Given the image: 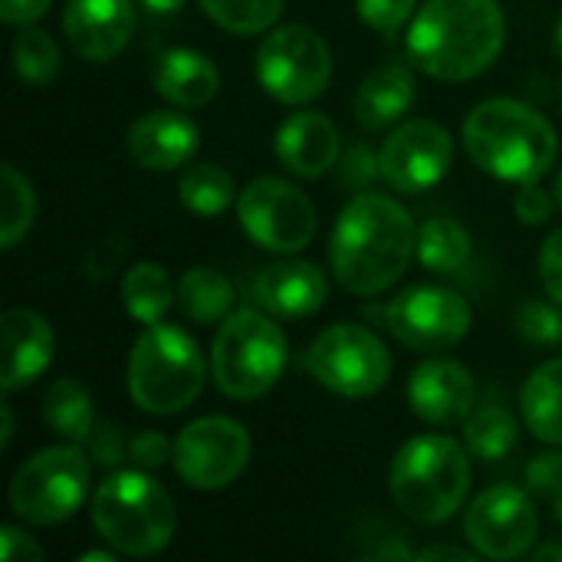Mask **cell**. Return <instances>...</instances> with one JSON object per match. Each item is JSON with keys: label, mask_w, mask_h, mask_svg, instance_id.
I'll return each instance as SVG.
<instances>
[{"label": "cell", "mask_w": 562, "mask_h": 562, "mask_svg": "<svg viewBox=\"0 0 562 562\" xmlns=\"http://www.w3.org/2000/svg\"><path fill=\"white\" fill-rule=\"evenodd\" d=\"M418 250L412 214L389 194L362 191L336 217L329 260L342 290L352 296H379L408 270Z\"/></svg>", "instance_id": "1"}, {"label": "cell", "mask_w": 562, "mask_h": 562, "mask_svg": "<svg viewBox=\"0 0 562 562\" xmlns=\"http://www.w3.org/2000/svg\"><path fill=\"white\" fill-rule=\"evenodd\" d=\"M501 0H428L408 26L412 63L441 82L481 76L504 49Z\"/></svg>", "instance_id": "2"}, {"label": "cell", "mask_w": 562, "mask_h": 562, "mask_svg": "<svg viewBox=\"0 0 562 562\" xmlns=\"http://www.w3.org/2000/svg\"><path fill=\"white\" fill-rule=\"evenodd\" d=\"M464 148L484 175L527 184L553 168L560 138L550 119L527 102L487 99L464 119Z\"/></svg>", "instance_id": "3"}, {"label": "cell", "mask_w": 562, "mask_h": 562, "mask_svg": "<svg viewBox=\"0 0 562 562\" xmlns=\"http://www.w3.org/2000/svg\"><path fill=\"white\" fill-rule=\"evenodd\" d=\"M471 491V451L448 435H422L402 445L389 468L395 507L418 524L451 520Z\"/></svg>", "instance_id": "4"}, {"label": "cell", "mask_w": 562, "mask_h": 562, "mask_svg": "<svg viewBox=\"0 0 562 562\" xmlns=\"http://www.w3.org/2000/svg\"><path fill=\"white\" fill-rule=\"evenodd\" d=\"M92 527L122 557H158L175 530L171 494L145 471H115L92 494Z\"/></svg>", "instance_id": "5"}, {"label": "cell", "mask_w": 562, "mask_h": 562, "mask_svg": "<svg viewBox=\"0 0 562 562\" xmlns=\"http://www.w3.org/2000/svg\"><path fill=\"white\" fill-rule=\"evenodd\" d=\"M204 379V352L178 326H145L128 352V395L148 415L184 412L201 395Z\"/></svg>", "instance_id": "6"}, {"label": "cell", "mask_w": 562, "mask_h": 562, "mask_svg": "<svg viewBox=\"0 0 562 562\" xmlns=\"http://www.w3.org/2000/svg\"><path fill=\"white\" fill-rule=\"evenodd\" d=\"M290 346L283 329L263 310H234L214 336V385L234 402L263 398L283 375Z\"/></svg>", "instance_id": "7"}, {"label": "cell", "mask_w": 562, "mask_h": 562, "mask_svg": "<svg viewBox=\"0 0 562 562\" xmlns=\"http://www.w3.org/2000/svg\"><path fill=\"white\" fill-rule=\"evenodd\" d=\"M89 454L69 445L43 448L26 458L10 481V507L33 527L69 520L89 494Z\"/></svg>", "instance_id": "8"}, {"label": "cell", "mask_w": 562, "mask_h": 562, "mask_svg": "<svg viewBox=\"0 0 562 562\" xmlns=\"http://www.w3.org/2000/svg\"><path fill=\"white\" fill-rule=\"evenodd\" d=\"M257 79L277 102L306 105L326 92L333 79V53L326 40L303 23L277 26L257 46Z\"/></svg>", "instance_id": "9"}, {"label": "cell", "mask_w": 562, "mask_h": 562, "mask_svg": "<svg viewBox=\"0 0 562 562\" xmlns=\"http://www.w3.org/2000/svg\"><path fill=\"white\" fill-rule=\"evenodd\" d=\"M306 366L323 389L342 398H369L392 375V356L385 342L359 323L326 326L313 339Z\"/></svg>", "instance_id": "10"}, {"label": "cell", "mask_w": 562, "mask_h": 562, "mask_svg": "<svg viewBox=\"0 0 562 562\" xmlns=\"http://www.w3.org/2000/svg\"><path fill=\"white\" fill-rule=\"evenodd\" d=\"M237 221L257 247L273 254L310 247L319 227L313 201L283 178H254L237 194Z\"/></svg>", "instance_id": "11"}, {"label": "cell", "mask_w": 562, "mask_h": 562, "mask_svg": "<svg viewBox=\"0 0 562 562\" xmlns=\"http://www.w3.org/2000/svg\"><path fill=\"white\" fill-rule=\"evenodd\" d=\"M250 461V435L240 422L207 415L181 428L175 438V471L194 491L231 487Z\"/></svg>", "instance_id": "12"}, {"label": "cell", "mask_w": 562, "mask_h": 562, "mask_svg": "<svg viewBox=\"0 0 562 562\" xmlns=\"http://www.w3.org/2000/svg\"><path fill=\"white\" fill-rule=\"evenodd\" d=\"M389 333L415 352L454 349L471 329V306L458 290L418 283L385 306Z\"/></svg>", "instance_id": "13"}, {"label": "cell", "mask_w": 562, "mask_h": 562, "mask_svg": "<svg viewBox=\"0 0 562 562\" xmlns=\"http://www.w3.org/2000/svg\"><path fill=\"white\" fill-rule=\"evenodd\" d=\"M540 530V517L527 491L497 484L474 497L464 517V537L484 560L510 562L530 553Z\"/></svg>", "instance_id": "14"}, {"label": "cell", "mask_w": 562, "mask_h": 562, "mask_svg": "<svg viewBox=\"0 0 562 562\" xmlns=\"http://www.w3.org/2000/svg\"><path fill=\"white\" fill-rule=\"evenodd\" d=\"M451 158H454L451 132L441 122L412 119L402 122L379 151L382 181L398 194H422L448 175Z\"/></svg>", "instance_id": "15"}, {"label": "cell", "mask_w": 562, "mask_h": 562, "mask_svg": "<svg viewBox=\"0 0 562 562\" xmlns=\"http://www.w3.org/2000/svg\"><path fill=\"white\" fill-rule=\"evenodd\" d=\"M474 375L458 359H425L412 369L408 405L422 422L435 428L464 425L474 412Z\"/></svg>", "instance_id": "16"}, {"label": "cell", "mask_w": 562, "mask_h": 562, "mask_svg": "<svg viewBox=\"0 0 562 562\" xmlns=\"http://www.w3.org/2000/svg\"><path fill=\"white\" fill-rule=\"evenodd\" d=\"M135 30L132 0H66L63 33L69 49L86 63L115 59Z\"/></svg>", "instance_id": "17"}, {"label": "cell", "mask_w": 562, "mask_h": 562, "mask_svg": "<svg viewBox=\"0 0 562 562\" xmlns=\"http://www.w3.org/2000/svg\"><path fill=\"white\" fill-rule=\"evenodd\" d=\"M329 296L326 273L306 260H277L254 277V303L277 319H306Z\"/></svg>", "instance_id": "18"}, {"label": "cell", "mask_w": 562, "mask_h": 562, "mask_svg": "<svg viewBox=\"0 0 562 562\" xmlns=\"http://www.w3.org/2000/svg\"><path fill=\"white\" fill-rule=\"evenodd\" d=\"M198 142H201L198 125L171 109L138 115L125 135V148L132 161L145 171H175L188 165L191 155L198 151Z\"/></svg>", "instance_id": "19"}, {"label": "cell", "mask_w": 562, "mask_h": 562, "mask_svg": "<svg viewBox=\"0 0 562 562\" xmlns=\"http://www.w3.org/2000/svg\"><path fill=\"white\" fill-rule=\"evenodd\" d=\"M0 329H3L0 389L10 395L46 372L56 352V336L46 316H40L36 310H23V306L7 310L0 319Z\"/></svg>", "instance_id": "20"}, {"label": "cell", "mask_w": 562, "mask_h": 562, "mask_svg": "<svg viewBox=\"0 0 562 562\" xmlns=\"http://www.w3.org/2000/svg\"><path fill=\"white\" fill-rule=\"evenodd\" d=\"M342 138L329 115L303 109L277 132V158L296 178H319L339 165Z\"/></svg>", "instance_id": "21"}, {"label": "cell", "mask_w": 562, "mask_h": 562, "mask_svg": "<svg viewBox=\"0 0 562 562\" xmlns=\"http://www.w3.org/2000/svg\"><path fill=\"white\" fill-rule=\"evenodd\" d=\"M151 86L161 99H168L178 109H204L217 95L221 76L204 53L175 46L155 59Z\"/></svg>", "instance_id": "22"}, {"label": "cell", "mask_w": 562, "mask_h": 562, "mask_svg": "<svg viewBox=\"0 0 562 562\" xmlns=\"http://www.w3.org/2000/svg\"><path fill=\"white\" fill-rule=\"evenodd\" d=\"M415 105V76L405 63L389 59L375 66L356 89V122L369 132L395 125Z\"/></svg>", "instance_id": "23"}, {"label": "cell", "mask_w": 562, "mask_h": 562, "mask_svg": "<svg viewBox=\"0 0 562 562\" xmlns=\"http://www.w3.org/2000/svg\"><path fill=\"white\" fill-rule=\"evenodd\" d=\"M520 415L533 438L562 448V359H550L530 372L520 389Z\"/></svg>", "instance_id": "24"}, {"label": "cell", "mask_w": 562, "mask_h": 562, "mask_svg": "<svg viewBox=\"0 0 562 562\" xmlns=\"http://www.w3.org/2000/svg\"><path fill=\"white\" fill-rule=\"evenodd\" d=\"M474 254L471 234L464 231L461 221L454 217H428L418 227V250L415 257L422 260L425 270L438 273V277H458L468 270Z\"/></svg>", "instance_id": "25"}, {"label": "cell", "mask_w": 562, "mask_h": 562, "mask_svg": "<svg viewBox=\"0 0 562 562\" xmlns=\"http://www.w3.org/2000/svg\"><path fill=\"white\" fill-rule=\"evenodd\" d=\"M178 306L198 326L224 323L234 313V283L221 270L191 267L178 280Z\"/></svg>", "instance_id": "26"}, {"label": "cell", "mask_w": 562, "mask_h": 562, "mask_svg": "<svg viewBox=\"0 0 562 562\" xmlns=\"http://www.w3.org/2000/svg\"><path fill=\"white\" fill-rule=\"evenodd\" d=\"M43 422L66 441H89L95 428V412L89 389L76 379H56L43 392Z\"/></svg>", "instance_id": "27"}, {"label": "cell", "mask_w": 562, "mask_h": 562, "mask_svg": "<svg viewBox=\"0 0 562 562\" xmlns=\"http://www.w3.org/2000/svg\"><path fill=\"white\" fill-rule=\"evenodd\" d=\"M175 300H178V290L171 286L168 270L158 263H135L122 277V306L142 326L161 323V316L171 310Z\"/></svg>", "instance_id": "28"}, {"label": "cell", "mask_w": 562, "mask_h": 562, "mask_svg": "<svg viewBox=\"0 0 562 562\" xmlns=\"http://www.w3.org/2000/svg\"><path fill=\"white\" fill-rule=\"evenodd\" d=\"M517 438H520L517 418L504 405L474 408L464 422V448L471 451V458L487 464L504 461L517 448Z\"/></svg>", "instance_id": "29"}, {"label": "cell", "mask_w": 562, "mask_h": 562, "mask_svg": "<svg viewBox=\"0 0 562 562\" xmlns=\"http://www.w3.org/2000/svg\"><path fill=\"white\" fill-rule=\"evenodd\" d=\"M178 198L198 217H221L237 201V188L221 165H191L178 178Z\"/></svg>", "instance_id": "30"}, {"label": "cell", "mask_w": 562, "mask_h": 562, "mask_svg": "<svg viewBox=\"0 0 562 562\" xmlns=\"http://www.w3.org/2000/svg\"><path fill=\"white\" fill-rule=\"evenodd\" d=\"M0 181H3V204H0V247L13 250L26 231L33 227L36 217V194L33 184L26 181V175L13 165L0 168Z\"/></svg>", "instance_id": "31"}, {"label": "cell", "mask_w": 562, "mask_h": 562, "mask_svg": "<svg viewBox=\"0 0 562 562\" xmlns=\"http://www.w3.org/2000/svg\"><path fill=\"white\" fill-rule=\"evenodd\" d=\"M198 3L221 30L237 36L263 33L283 13V0H198Z\"/></svg>", "instance_id": "32"}, {"label": "cell", "mask_w": 562, "mask_h": 562, "mask_svg": "<svg viewBox=\"0 0 562 562\" xmlns=\"http://www.w3.org/2000/svg\"><path fill=\"white\" fill-rule=\"evenodd\" d=\"M13 69L20 82L30 86H46L59 72V49L46 30H36L33 23L23 26L13 40Z\"/></svg>", "instance_id": "33"}, {"label": "cell", "mask_w": 562, "mask_h": 562, "mask_svg": "<svg viewBox=\"0 0 562 562\" xmlns=\"http://www.w3.org/2000/svg\"><path fill=\"white\" fill-rule=\"evenodd\" d=\"M514 329L520 339L533 346H560L562 342V303L524 300L514 313Z\"/></svg>", "instance_id": "34"}, {"label": "cell", "mask_w": 562, "mask_h": 562, "mask_svg": "<svg viewBox=\"0 0 562 562\" xmlns=\"http://www.w3.org/2000/svg\"><path fill=\"white\" fill-rule=\"evenodd\" d=\"M418 0H356L359 20L379 36H395L415 13Z\"/></svg>", "instance_id": "35"}, {"label": "cell", "mask_w": 562, "mask_h": 562, "mask_svg": "<svg viewBox=\"0 0 562 562\" xmlns=\"http://www.w3.org/2000/svg\"><path fill=\"white\" fill-rule=\"evenodd\" d=\"M375 178H382V161L379 155L366 145V142H349L339 155V181L362 191L369 188Z\"/></svg>", "instance_id": "36"}, {"label": "cell", "mask_w": 562, "mask_h": 562, "mask_svg": "<svg viewBox=\"0 0 562 562\" xmlns=\"http://www.w3.org/2000/svg\"><path fill=\"white\" fill-rule=\"evenodd\" d=\"M527 491L560 501L562 497V451H543L527 464Z\"/></svg>", "instance_id": "37"}, {"label": "cell", "mask_w": 562, "mask_h": 562, "mask_svg": "<svg viewBox=\"0 0 562 562\" xmlns=\"http://www.w3.org/2000/svg\"><path fill=\"white\" fill-rule=\"evenodd\" d=\"M553 201H557V194L540 188V181H527L514 194V214H517L520 224L540 227V224H547L553 217Z\"/></svg>", "instance_id": "38"}, {"label": "cell", "mask_w": 562, "mask_h": 562, "mask_svg": "<svg viewBox=\"0 0 562 562\" xmlns=\"http://www.w3.org/2000/svg\"><path fill=\"white\" fill-rule=\"evenodd\" d=\"M128 458L142 471H158L175 458V441H168L161 431H138L128 441Z\"/></svg>", "instance_id": "39"}, {"label": "cell", "mask_w": 562, "mask_h": 562, "mask_svg": "<svg viewBox=\"0 0 562 562\" xmlns=\"http://www.w3.org/2000/svg\"><path fill=\"white\" fill-rule=\"evenodd\" d=\"M89 458L99 468H119L128 458V441L115 425H95L89 435Z\"/></svg>", "instance_id": "40"}, {"label": "cell", "mask_w": 562, "mask_h": 562, "mask_svg": "<svg viewBox=\"0 0 562 562\" xmlns=\"http://www.w3.org/2000/svg\"><path fill=\"white\" fill-rule=\"evenodd\" d=\"M540 280L547 296L562 303V227L553 231L540 247Z\"/></svg>", "instance_id": "41"}, {"label": "cell", "mask_w": 562, "mask_h": 562, "mask_svg": "<svg viewBox=\"0 0 562 562\" xmlns=\"http://www.w3.org/2000/svg\"><path fill=\"white\" fill-rule=\"evenodd\" d=\"M0 560L3 562H36L43 560V550L16 527L0 530Z\"/></svg>", "instance_id": "42"}, {"label": "cell", "mask_w": 562, "mask_h": 562, "mask_svg": "<svg viewBox=\"0 0 562 562\" xmlns=\"http://www.w3.org/2000/svg\"><path fill=\"white\" fill-rule=\"evenodd\" d=\"M53 0H0V20L7 26H30L36 23Z\"/></svg>", "instance_id": "43"}, {"label": "cell", "mask_w": 562, "mask_h": 562, "mask_svg": "<svg viewBox=\"0 0 562 562\" xmlns=\"http://www.w3.org/2000/svg\"><path fill=\"white\" fill-rule=\"evenodd\" d=\"M477 553H468V550H458V547H431V550H422V560H454V562H471Z\"/></svg>", "instance_id": "44"}, {"label": "cell", "mask_w": 562, "mask_h": 562, "mask_svg": "<svg viewBox=\"0 0 562 562\" xmlns=\"http://www.w3.org/2000/svg\"><path fill=\"white\" fill-rule=\"evenodd\" d=\"M142 10H148V13H155V16H168V13H175V10H181V3L184 0H135Z\"/></svg>", "instance_id": "45"}, {"label": "cell", "mask_w": 562, "mask_h": 562, "mask_svg": "<svg viewBox=\"0 0 562 562\" xmlns=\"http://www.w3.org/2000/svg\"><path fill=\"white\" fill-rule=\"evenodd\" d=\"M10 438H13V408L3 402V405H0V448H3V451L10 448Z\"/></svg>", "instance_id": "46"}, {"label": "cell", "mask_w": 562, "mask_h": 562, "mask_svg": "<svg viewBox=\"0 0 562 562\" xmlns=\"http://www.w3.org/2000/svg\"><path fill=\"white\" fill-rule=\"evenodd\" d=\"M533 560H537V562L562 560V547H540V550L533 553Z\"/></svg>", "instance_id": "47"}, {"label": "cell", "mask_w": 562, "mask_h": 562, "mask_svg": "<svg viewBox=\"0 0 562 562\" xmlns=\"http://www.w3.org/2000/svg\"><path fill=\"white\" fill-rule=\"evenodd\" d=\"M553 49H557V56L562 59V13L560 20H557V26H553Z\"/></svg>", "instance_id": "48"}, {"label": "cell", "mask_w": 562, "mask_h": 562, "mask_svg": "<svg viewBox=\"0 0 562 562\" xmlns=\"http://www.w3.org/2000/svg\"><path fill=\"white\" fill-rule=\"evenodd\" d=\"M115 560V557H112V553H105V550H99V553H86V557H82V562H112Z\"/></svg>", "instance_id": "49"}, {"label": "cell", "mask_w": 562, "mask_h": 562, "mask_svg": "<svg viewBox=\"0 0 562 562\" xmlns=\"http://www.w3.org/2000/svg\"><path fill=\"white\" fill-rule=\"evenodd\" d=\"M553 194H557V204L562 207V171L557 175V188H553Z\"/></svg>", "instance_id": "50"}, {"label": "cell", "mask_w": 562, "mask_h": 562, "mask_svg": "<svg viewBox=\"0 0 562 562\" xmlns=\"http://www.w3.org/2000/svg\"><path fill=\"white\" fill-rule=\"evenodd\" d=\"M553 504H557V520L562 524V497H560V501H553Z\"/></svg>", "instance_id": "51"}]
</instances>
